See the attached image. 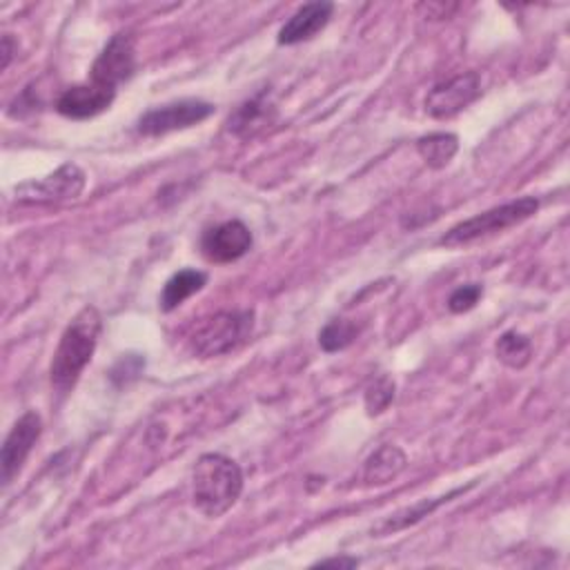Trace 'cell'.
<instances>
[{"label":"cell","instance_id":"cell-1","mask_svg":"<svg viewBox=\"0 0 570 570\" xmlns=\"http://www.w3.org/2000/svg\"><path fill=\"white\" fill-rule=\"evenodd\" d=\"M100 332H102V318L94 305H85L69 321L49 367L51 387L58 394H67L76 385V381L80 379L82 370L87 367V363L96 352Z\"/></svg>","mask_w":570,"mask_h":570},{"label":"cell","instance_id":"cell-2","mask_svg":"<svg viewBox=\"0 0 570 570\" xmlns=\"http://www.w3.org/2000/svg\"><path fill=\"white\" fill-rule=\"evenodd\" d=\"M243 492L240 465L218 452L200 454L191 470V501L209 519L223 517Z\"/></svg>","mask_w":570,"mask_h":570},{"label":"cell","instance_id":"cell-3","mask_svg":"<svg viewBox=\"0 0 570 570\" xmlns=\"http://www.w3.org/2000/svg\"><path fill=\"white\" fill-rule=\"evenodd\" d=\"M537 209H539V200L534 196H523V198L497 205L488 212H481V214L465 218V220L456 223L454 227H450L439 238V245H445V247L468 245L472 240H479L483 236L503 232L508 227H514V225L528 220L532 214H537Z\"/></svg>","mask_w":570,"mask_h":570},{"label":"cell","instance_id":"cell-4","mask_svg":"<svg viewBox=\"0 0 570 570\" xmlns=\"http://www.w3.org/2000/svg\"><path fill=\"white\" fill-rule=\"evenodd\" d=\"M254 330V312L236 309V312H218L203 321L191 334V350L203 356H220L238 345H243Z\"/></svg>","mask_w":570,"mask_h":570},{"label":"cell","instance_id":"cell-5","mask_svg":"<svg viewBox=\"0 0 570 570\" xmlns=\"http://www.w3.org/2000/svg\"><path fill=\"white\" fill-rule=\"evenodd\" d=\"M214 114V105L198 100V98H183L174 100L154 109H147L138 122L136 129L142 136H165L178 129L194 127L203 120H207Z\"/></svg>","mask_w":570,"mask_h":570},{"label":"cell","instance_id":"cell-6","mask_svg":"<svg viewBox=\"0 0 570 570\" xmlns=\"http://www.w3.org/2000/svg\"><path fill=\"white\" fill-rule=\"evenodd\" d=\"M82 189L85 171L73 163H65L53 174L16 187V196L22 203H62L78 198Z\"/></svg>","mask_w":570,"mask_h":570},{"label":"cell","instance_id":"cell-7","mask_svg":"<svg viewBox=\"0 0 570 570\" xmlns=\"http://www.w3.org/2000/svg\"><path fill=\"white\" fill-rule=\"evenodd\" d=\"M136 69V40L131 33H116L91 65L89 80L109 89L129 80Z\"/></svg>","mask_w":570,"mask_h":570},{"label":"cell","instance_id":"cell-8","mask_svg":"<svg viewBox=\"0 0 570 570\" xmlns=\"http://www.w3.org/2000/svg\"><path fill=\"white\" fill-rule=\"evenodd\" d=\"M42 432V419L38 412L29 410L24 412L7 434L0 452V465H2V485L7 488L20 472L22 463L27 461L31 448L40 439Z\"/></svg>","mask_w":570,"mask_h":570},{"label":"cell","instance_id":"cell-9","mask_svg":"<svg viewBox=\"0 0 570 570\" xmlns=\"http://www.w3.org/2000/svg\"><path fill=\"white\" fill-rule=\"evenodd\" d=\"M481 94V78L476 71H465L448 82L436 85L425 96V111L432 118H452L470 102H474Z\"/></svg>","mask_w":570,"mask_h":570},{"label":"cell","instance_id":"cell-10","mask_svg":"<svg viewBox=\"0 0 570 570\" xmlns=\"http://www.w3.org/2000/svg\"><path fill=\"white\" fill-rule=\"evenodd\" d=\"M252 247V232L243 220H225L209 227L200 238V249L212 263H232Z\"/></svg>","mask_w":570,"mask_h":570},{"label":"cell","instance_id":"cell-11","mask_svg":"<svg viewBox=\"0 0 570 570\" xmlns=\"http://www.w3.org/2000/svg\"><path fill=\"white\" fill-rule=\"evenodd\" d=\"M114 98H116V89H109L89 80L87 85H76L65 89L56 100V109L65 118L85 120L109 109Z\"/></svg>","mask_w":570,"mask_h":570},{"label":"cell","instance_id":"cell-12","mask_svg":"<svg viewBox=\"0 0 570 570\" xmlns=\"http://www.w3.org/2000/svg\"><path fill=\"white\" fill-rule=\"evenodd\" d=\"M334 13L332 2H307L298 7L289 20L278 29V45H298L314 38L318 31L325 29Z\"/></svg>","mask_w":570,"mask_h":570},{"label":"cell","instance_id":"cell-13","mask_svg":"<svg viewBox=\"0 0 570 570\" xmlns=\"http://www.w3.org/2000/svg\"><path fill=\"white\" fill-rule=\"evenodd\" d=\"M276 118V109L272 102H267L265 96H256L247 102H243L227 120L229 131H234L240 138H252L265 127H269Z\"/></svg>","mask_w":570,"mask_h":570},{"label":"cell","instance_id":"cell-14","mask_svg":"<svg viewBox=\"0 0 570 570\" xmlns=\"http://www.w3.org/2000/svg\"><path fill=\"white\" fill-rule=\"evenodd\" d=\"M405 463H407L405 452L396 445L385 443L367 456L363 465V481L367 485H385L403 472Z\"/></svg>","mask_w":570,"mask_h":570},{"label":"cell","instance_id":"cell-15","mask_svg":"<svg viewBox=\"0 0 570 570\" xmlns=\"http://www.w3.org/2000/svg\"><path fill=\"white\" fill-rule=\"evenodd\" d=\"M207 283V274L200 269H180L176 272L163 287L160 292V309L163 312H171L178 305H183V301H187L189 296H194L196 292H200Z\"/></svg>","mask_w":570,"mask_h":570},{"label":"cell","instance_id":"cell-16","mask_svg":"<svg viewBox=\"0 0 570 570\" xmlns=\"http://www.w3.org/2000/svg\"><path fill=\"white\" fill-rule=\"evenodd\" d=\"M456 149H459V138L454 134H448V131H434V134L421 136L416 140L419 156L432 169L445 167L454 158Z\"/></svg>","mask_w":570,"mask_h":570},{"label":"cell","instance_id":"cell-17","mask_svg":"<svg viewBox=\"0 0 570 570\" xmlns=\"http://www.w3.org/2000/svg\"><path fill=\"white\" fill-rule=\"evenodd\" d=\"M463 490H465V488H459V490H452V492H448L445 497H436V499H421L416 505L405 508V510H401V512H396V514H390L383 523L376 525V534H390V532L403 530V528H407V525L421 521V519L428 517L432 510H436L443 501H450L452 497H456V494L463 492Z\"/></svg>","mask_w":570,"mask_h":570},{"label":"cell","instance_id":"cell-18","mask_svg":"<svg viewBox=\"0 0 570 570\" xmlns=\"http://www.w3.org/2000/svg\"><path fill=\"white\" fill-rule=\"evenodd\" d=\"M497 358L508 365V367H525L530 363V356H532V343L528 336L510 330V332H503L499 338H497Z\"/></svg>","mask_w":570,"mask_h":570},{"label":"cell","instance_id":"cell-19","mask_svg":"<svg viewBox=\"0 0 570 570\" xmlns=\"http://www.w3.org/2000/svg\"><path fill=\"white\" fill-rule=\"evenodd\" d=\"M358 334V327L354 321L347 318H334L330 321L321 334H318V343L325 352H338L343 347H347Z\"/></svg>","mask_w":570,"mask_h":570},{"label":"cell","instance_id":"cell-20","mask_svg":"<svg viewBox=\"0 0 570 570\" xmlns=\"http://www.w3.org/2000/svg\"><path fill=\"white\" fill-rule=\"evenodd\" d=\"M394 401V381L385 374L376 376L367 390H365V407H367V414L374 416V414H381L390 403Z\"/></svg>","mask_w":570,"mask_h":570},{"label":"cell","instance_id":"cell-21","mask_svg":"<svg viewBox=\"0 0 570 570\" xmlns=\"http://www.w3.org/2000/svg\"><path fill=\"white\" fill-rule=\"evenodd\" d=\"M481 296H483V287H481L479 283H468V285L456 287V289L450 294L448 307H450V312H454V314H463V312L472 309V307L479 303Z\"/></svg>","mask_w":570,"mask_h":570},{"label":"cell","instance_id":"cell-22","mask_svg":"<svg viewBox=\"0 0 570 570\" xmlns=\"http://www.w3.org/2000/svg\"><path fill=\"white\" fill-rule=\"evenodd\" d=\"M356 566H358V559L354 557H332L314 563V568H356Z\"/></svg>","mask_w":570,"mask_h":570},{"label":"cell","instance_id":"cell-23","mask_svg":"<svg viewBox=\"0 0 570 570\" xmlns=\"http://www.w3.org/2000/svg\"><path fill=\"white\" fill-rule=\"evenodd\" d=\"M11 56H13V40H11V36L7 33V36H2V69L9 67Z\"/></svg>","mask_w":570,"mask_h":570}]
</instances>
